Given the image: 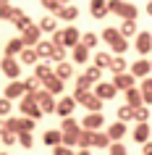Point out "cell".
<instances>
[{"instance_id":"52","label":"cell","mask_w":152,"mask_h":155,"mask_svg":"<svg viewBox=\"0 0 152 155\" xmlns=\"http://www.w3.org/2000/svg\"><path fill=\"white\" fill-rule=\"evenodd\" d=\"M53 155H73L71 147H66V145H55L53 147Z\"/></svg>"},{"instance_id":"22","label":"cell","mask_w":152,"mask_h":155,"mask_svg":"<svg viewBox=\"0 0 152 155\" xmlns=\"http://www.w3.org/2000/svg\"><path fill=\"white\" fill-rule=\"evenodd\" d=\"M34 53H37V58L40 61H50V55H53V42H37L34 45Z\"/></svg>"},{"instance_id":"57","label":"cell","mask_w":152,"mask_h":155,"mask_svg":"<svg viewBox=\"0 0 152 155\" xmlns=\"http://www.w3.org/2000/svg\"><path fill=\"white\" fill-rule=\"evenodd\" d=\"M8 8H11L8 3H0V18H5V16H8Z\"/></svg>"},{"instance_id":"11","label":"cell","mask_w":152,"mask_h":155,"mask_svg":"<svg viewBox=\"0 0 152 155\" xmlns=\"http://www.w3.org/2000/svg\"><path fill=\"white\" fill-rule=\"evenodd\" d=\"M134 48L139 50L142 55H147V53L152 50V34H150V32H139V34H136V42H134Z\"/></svg>"},{"instance_id":"12","label":"cell","mask_w":152,"mask_h":155,"mask_svg":"<svg viewBox=\"0 0 152 155\" xmlns=\"http://www.w3.org/2000/svg\"><path fill=\"white\" fill-rule=\"evenodd\" d=\"M55 16L60 18V21H76L79 8H76V5H71V3H66V5H60V8L55 11Z\"/></svg>"},{"instance_id":"18","label":"cell","mask_w":152,"mask_h":155,"mask_svg":"<svg viewBox=\"0 0 152 155\" xmlns=\"http://www.w3.org/2000/svg\"><path fill=\"white\" fill-rule=\"evenodd\" d=\"M34 76H37L40 82L50 79V76H53V66H50L47 61H37V63H34Z\"/></svg>"},{"instance_id":"33","label":"cell","mask_w":152,"mask_h":155,"mask_svg":"<svg viewBox=\"0 0 152 155\" xmlns=\"http://www.w3.org/2000/svg\"><path fill=\"white\" fill-rule=\"evenodd\" d=\"M131 118H134L136 124L147 121V118H150V108H147V105H136L134 110H131Z\"/></svg>"},{"instance_id":"35","label":"cell","mask_w":152,"mask_h":155,"mask_svg":"<svg viewBox=\"0 0 152 155\" xmlns=\"http://www.w3.org/2000/svg\"><path fill=\"white\" fill-rule=\"evenodd\" d=\"M21 84H24V95H32V92H37L42 87V82L37 79V76H29V79H24Z\"/></svg>"},{"instance_id":"2","label":"cell","mask_w":152,"mask_h":155,"mask_svg":"<svg viewBox=\"0 0 152 155\" xmlns=\"http://www.w3.org/2000/svg\"><path fill=\"white\" fill-rule=\"evenodd\" d=\"M32 97H34V103H37V108H40L42 113H53V110H55V97H53L50 92L37 90V92H32Z\"/></svg>"},{"instance_id":"37","label":"cell","mask_w":152,"mask_h":155,"mask_svg":"<svg viewBox=\"0 0 152 155\" xmlns=\"http://www.w3.org/2000/svg\"><path fill=\"white\" fill-rule=\"evenodd\" d=\"M102 40L108 42V48H110L113 42H118V40H121L118 29H113V26H105V29H102Z\"/></svg>"},{"instance_id":"25","label":"cell","mask_w":152,"mask_h":155,"mask_svg":"<svg viewBox=\"0 0 152 155\" xmlns=\"http://www.w3.org/2000/svg\"><path fill=\"white\" fill-rule=\"evenodd\" d=\"M21 50H24V42H21V37H13V40H8V45H5V55H8V58H16Z\"/></svg>"},{"instance_id":"29","label":"cell","mask_w":152,"mask_h":155,"mask_svg":"<svg viewBox=\"0 0 152 155\" xmlns=\"http://www.w3.org/2000/svg\"><path fill=\"white\" fill-rule=\"evenodd\" d=\"M42 142H45L47 147L60 145V129H47V131H45V137H42Z\"/></svg>"},{"instance_id":"49","label":"cell","mask_w":152,"mask_h":155,"mask_svg":"<svg viewBox=\"0 0 152 155\" xmlns=\"http://www.w3.org/2000/svg\"><path fill=\"white\" fill-rule=\"evenodd\" d=\"M40 3H42V8H45V11H53V13L60 8V3H58V0H40Z\"/></svg>"},{"instance_id":"19","label":"cell","mask_w":152,"mask_h":155,"mask_svg":"<svg viewBox=\"0 0 152 155\" xmlns=\"http://www.w3.org/2000/svg\"><path fill=\"white\" fill-rule=\"evenodd\" d=\"M24 95V84L18 82V79H11V84L5 87V92H3V97H8V100H16Z\"/></svg>"},{"instance_id":"34","label":"cell","mask_w":152,"mask_h":155,"mask_svg":"<svg viewBox=\"0 0 152 155\" xmlns=\"http://www.w3.org/2000/svg\"><path fill=\"white\" fill-rule=\"evenodd\" d=\"M108 145H110V139H108V134H105L102 129L95 131V139H92V147H100V150H108Z\"/></svg>"},{"instance_id":"5","label":"cell","mask_w":152,"mask_h":155,"mask_svg":"<svg viewBox=\"0 0 152 155\" xmlns=\"http://www.w3.org/2000/svg\"><path fill=\"white\" fill-rule=\"evenodd\" d=\"M40 40H42V32H40L37 24H29L26 29H21V42H24V48H34Z\"/></svg>"},{"instance_id":"38","label":"cell","mask_w":152,"mask_h":155,"mask_svg":"<svg viewBox=\"0 0 152 155\" xmlns=\"http://www.w3.org/2000/svg\"><path fill=\"white\" fill-rule=\"evenodd\" d=\"M84 76H87V82H89V84H95V82H100V76H102V68H97V66H87Z\"/></svg>"},{"instance_id":"40","label":"cell","mask_w":152,"mask_h":155,"mask_svg":"<svg viewBox=\"0 0 152 155\" xmlns=\"http://www.w3.org/2000/svg\"><path fill=\"white\" fill-rule=\"evenodd\" d=\"M97 40H100V37H97L95 32H87V34H81V37H79V42L84 45V48H89V50L97 45Z\"/></svg>"},{"instance_id":"56","label":"cell","mask_w":152,"mask_h":155,"mask_svg":"<svg viewBox=\"0 0 152 155\" xmlns=\"http://www.w3.org/2000/svg\"><path fill=\"white\" fill-rule=\"evenodd\" d=\"M142 150H144L142 155H152V142H150V139H147V142H142Z\"/></svg>"},{"instance_id":"27","label":"cell","mask_w":152,"mask_h":155,"mask_svg":"<svg viewBox=\"0 0 152 155\" xmlns=\"http://www.w3.org/2000/svg\"><path fill=\"white\" fill-rule=\"evenodd\" d=\"M134 139H136V142H139V145L150 139V124H147V121L136 124V129H134Z\"/></svg>"},{"instance_id":"15","label":"cell","mask_w":152,"mask_h":155,"mask_svg":"<svg viewBox=\"0 0 152 155\" xmlns=\"http://www.w3.org/2000/svg\"><path fill=\"white\" fill-rule=\"evenodd\" d=\"M63 32V48H73V45H79V29L76 26H66V29H60Z\"/></svg>"},{"instance_id":"48","label":"cell","mask_w":152,"mask_h":155,"mask_svg":"<svg viewBox=\"0 0 152 155\" xmlns=\"http://www.w3.org/2000/svg\"><path fill=\"white\" fill-rule=\"evenodd\" d=\"M21 16H24V11H18V8H8V16H5V18H8L11 24H16Z\"/></svg>"},{"instance_id":"54","label":"cell","mask_w":152,"mask_h":155,"mask_svg":"<svg viewBox=\"0 0 152 155\" xmlns=\"http://www.w3.org/2000/svg\"><path fill=\"white\" fill-rule=\"evenodd\" d=\"M76 87H81V90H89L92 84H89V82H87V76L81 74V76H76Z\"/></svg>"},{"instance_id":"8","label":"cell","mask_w":152,"mask_h":155,"mask_svg":"<svg viewBox=\"0 0 152 155\" xmlns=\"http://www.w3.org/2000/svg\"><path fill=\"white\" fill-rule=\"evenodd\" d=\"M73 108H76L73 97H71V95H66V97L55 100V110H53V113H58L60 118H66V116H71V113H73Z\"/></svg>"},{"instance_id":"46","label":"cell","mask_w":152,"mask_h":155,"mask_svg":"<svg viewBox=\"0 0 152 155\" xmlns=\"http://www.w3.org/2000/svg\"><path fill=\"white\" fill-rule=\"evenodd\" d=\"M131 110H134L131 105H121V108H118V121H123V124L131 121Z\"/></svg>"},{"instance_id":"47","label":"cell","mask_w":152,"mask_h":155,"mask_svg":"<svg viewBox=\"0 0 152 155\" xmlns=\"http://www.w3.org/2000/svg\"><path fill=\"white\" fill-rule=\"evenodd\" d=\"M89 95H92L89 90H81V87H76V92H73L71 97H73V103H84V100H87Z\"/></svg>"},{"instance_id":"1","label":"cell","mask_w":152,"mask_h":155,"mask_svg":"<svg viewBox=\"0 0 152 155\" xmlns=\"http://www.w3.org/2000/svg\"><path fill=\"white\" fill-rule=\"evenodd\" d=\"M108 13H115V16L121 18H134L136 21V5H131V3H126V0H108Z\"/></svg>"},{"instance_id":"42","label":"cell","mask_w":152,"mask_h":155,"mask_svg":"<svg viewBox=\"0 0 152 155\" xmlns=\"http://www.w3.org/2000/svg\"><path fill=\"white\" fill-rule=\"evenodd\" d=\"M81 126H79V121L76 118H71V116H66L63 118V126H60V131H79Z\"/></svg>"},{"instance_id":"28","label":"cell","mask_w":152,"mask_h":155,"mask_svg":"<svg viewBox=\"0 0 152 155\" xmlns=\"http://www.w3.org/2000/svg\"><path fill=\"white\" fill-rule=\"evenodd\" d=\"M118 34H121V37H126V40H128V37H134V34H136V21H134V18H123Z\"/></svg>"},{"instance_id":"4","label":"cell","mask_w":152,"mask_h":155,"mask_svg":"<svg viewBox=\"0 0 152 155\" xmlns=\"http://www.w3.org/2000/svg\"><path fill=\"white\" fill-rule=\"evenodd\" d=\"M0 71H3V76H8V79H18V76H21V63H18L16 58L3 55V61H0Z\"/></svg>"},{"instance_id":"53","label":"cell","mask_w":152,"mask_h":155,"mask_svg":"<svg viewBox=\"0 0 152 155\" xmlns=\"http://www.w3.org/2000/svg\"><path fill=\"white\" fill-rule=\"evenodd\" d=\"M29 24H34V21H32V18H29V16H26V13H24V16H21V18H18V21H16V29H18V32H21V29H26V26H29Z\"/></svg>"},{"instance_id":"30","label":"cell","mask_w":152,"mask_h":155,"mask_svg":"<svg viewBox=\"0 0 152 155\" xmlns=\"http://www.w3.org/2000/svg\"><path fill=\"white\" fill-rule=\"evenodd\" d=\"M37 26H40V32H50V34H53L58 29V18L55 16H42V21Z\"/></svg>"},{"instance_id":"16","label":"cell","mask_w":152,"mask_h":155,"mask_svg":"<svg viewBox=\"0 0 152 155\" xmlns=\"http://www.w3.org/2000/svg\"><path fill=\"white\" fill-rule=\"evenodd\" d=\"M150 68H152L150 61L142 55L136 63H131V76H142V79H144V76H150Z\"/></svg>"},{"instance_id":"51","label":"cell","mask_w":152,"mask_h":155,"mask_svg":"<svg viewBox=\"0 0 152 155\" xmlns=\"http://www.w3.org/2000/svg\"><path fill=\"white\" fill-rule=\"evenodd\" d=\"M3 129L16 131V129H18V118H11V116H5V124H3Z\"/></svg>"},{"instance_id":"24","label":"cell","mask_w":152,"mask_h":155,"mask_svg":"<svg viewBox=\"0 0 152 155\" xmlns=\"http://www.w3.org/2000/svg\"><path fill=\"white\" fill-rule=\"evenodd\" d=\"M92 139H95V131H89V129H79V137H76V147L87 150V147H92Z\"/></svg>"},{"instance_id":"10","label":"cell","mask_w":152,"mask_h":155,"mask_svg":"<svg viewBox=\"0 0 152 155\" xmlns=\"http://www.w3.org/2000/svg\"><path fill=\"white\" fill-rule=\"evenodd\" d=\"M105 134H108V139H110V142H121V139L126 137V124H123V121H115V124H110Z\"/></svg>"},{"instance_id":"61","label":"cell","mask_w":152,"mask_h":155,"mask_svg":"<svg viewBox=\"0 0 152 155\" xmlns=\"http://www.w3.org/2000/svg\"><path fill=\"white\" fill-rule=\"evenodd\" d=\"M0 155H8V153H0Z\"/></svg>"},{"instance_id":"20","label":"cell","mask_w":152,"mask_h":155,"mask_svg":"<svg viewBox=\"0 0 152 155\" xmlns=\"http://www.w3.org/2000/svg\"><path fill=\"white\" fill-rule=\"evenodd\" d=\"M136 90H139V95H142V103H144V105H150V103H152V79H150V76H144L142 84H139Z\"/></svg>"},{"instance_id":"7","label":"cell","mask_w":152,"mask_h":155,"mask_svg":"<svg viewBox=\"0 0 152 155\" xmlns=\"http://www.w3.org/2000/svg\"><path fill=\"white\" fill-rule=\"evenodd\" d=\"M79 126H81V129H89V131H100L105 126V116L100 113V110H97V113H87Z\"/></svg>"},{"instance_id":"32","label":"cell","mask_w":152,"mask_h":155,"mask_svg":"<svg viewBox=\"0 0 152 155\" xmlns=\"http://www.w3.org/2000/svg\"><path fill=\"white\" fill-rule=\"evenodd\" d=\"M81 105L87 108V113H97V110H100V108H102V100H100V97H95V95H89V97L84 100V103H81Z\"/></svg>"},{"instance_id":"44","label":"cell","mask_w":152,"mask_h":155,"mask_svg":"<svg viewBox=\"0 0 152 155\" xmlns=\"http://www.w3.org/2000/svg\"><path fill=\"white\" fill-rule=\"evenodd\" d=\"M108 155H128V150L121 145V142H110V145H108Z\"/></svg>"},{"instance_id":"41","label":"cell","mask_w":152,"mask_h":155,"mask_svg":"<svg viewBox=\"0 0 152 155\" xmlns=\"http://www.w3.org/2000/svg\"><path fill=\"white\" fill-rule=\"evenodd\" d=\"M50 61H55V63H63V61H66V48H63V45H53V55H50Z\"/></svg>"},{"instance_id":"26","label":"cell","mask_w":152,"mask_h":155,"mask_svg":"<svg viewBox=\"0 0 152 155\" xmlns=\"http://www.w3.org/2000/svg\"><path fill=\"white\" fill-rule=\"evenodd\" d=\"M123 95H126V105H131V108L144 105V103H142V95H139V90H136V87H128V90H123Z\"/></svg>"},{"instance_id":"21","label":"cell","mask_w":152,"mask_h":155,"mask_svg":"<svg viewBox=\"0 0 152 155\" xmlns=\"http://www.w3.org/2000/svg\"><path fill=\"white\" fill-rule=\"evenodd\" d=\"M71 50H73V53H71V55H73V63L84 66V63H87V61H89V48H84L81 42H79V45H73Z\"/></svg>"},{"instance_id":"3","label":"cell","mask_w":152,"mask_h":155,"mask_svg":"<svg viewBox=\"0 0 152 155\" xmlns=\"http://www.w3.org/2000/svg\"><path fill=\"white\" fill-rule=\"evenodd\" d=\"M18 110H21V116H26V118H40L42 116V110L37 108V103H34V97L32 95H21V103H18Z\"/></svg>"},{"instance_id":"6","label":"cell","mask_w":152,"mask_h":155,"mask_svg":"<svg viewBox=\"0 0 152 155\" xmlns=\"http://www.w3.org/2000/svg\"><path fill=\"white\" fill-rule=\"evenodd\" d=\"M110 84H113L118 92H123V90H128V87H136V76H131V71H121V74L113 76Z\"/></svg>"},{"instance_id":"60","label":"cell","mask_w":152,"mask_h":155,"mask_svg":"<svg viewBox=\"0 0 152 155\" xmlns=\"http://www.w3.org/2000/svg\"><path fill=\"white\" fill-rule=\"evenodd\" d=\"M0 3H11V0H0Z\"/></svg>"},{"instance_id":"58","label":"cell","mask_w":152,"mask_h":155,"mask_svg":"<svg viewBox=\"0 0 152 155\" xmlns=\"http://www.w3.org/2000/svg\"><path fill=\"white\" fill-rule=\"evenodd\" d=\"M73 155H92L89 150H73Z\"/></svg>"},{"instance_id":"31","label":"cell","mask_w":152,"mask_h":155,"mask_svg":"<svg viewBox=\"0 0 152 155\" xmlns=\"http://www.w3.org/2000/svg\"><path fill=\"white\" fill-rule=\"evenodd\" d=\"M126 61H123V58L121 55H110V63H108V68H110L113 74H121V71H126Z\"/></svg>"},{"instance_id":"13","label":"cell","mask_w":152,"mask_h":155,"mask_svg":"<svg viewBox=\"0 0 152 155\" xmlns=\"http://www.w3.org/2000/svg\"><path fill=\"white\" fill-rule=\"evenodd\" d=\"M53 76H58L60 82H68L73 76V66L68 63V61H63V63H55V68H53Z\"/></svg>"},{"instance_id":"17","label":"cell","mask_w":152,"mask_h":155,"mask_svg":"<svg viewBox=\"0 0 152 155\" xmlns=\"http://www.w3.org/2000/svg\"><path fill=\"white\" fill-rule=\"evenodd\" d=\"M89 13L95 18H105L108 16V0H89Z\"/></svg>"},{"instance_id":"59","label":"cell","mask_w":152,"mask_h":155,"mask_svg":"<svg viewBox=\"0 0 152 155\" xmlns=\"http://www.w3.org/2000/svg\"><path fill=\"white\" fill-rule=\"evenodd\" d=\"M58 3H60V5H66V3H71V0H58Z\"/></svg>"},{"instance_id":"45","label":"cell","mask_w":152,"mask_h":155,"mask_svg":"<svg viewBox=\"0 0 152 155\" xmlns=\"http://www.w3.org/2000/svg\"><path fill=\"white\" fill-rule=\"evenodd\" d=\"M108 63H110V53H97L95 55V66L97 68H108Z\"/></svg>"},{"instance_id":"50","label":"cell","mask_w":152,"mask_h":155,"mask_svg":"<svg viewBox=\"0 0 152 155\" xmlns=\"http://www.w3.org/2000/svg\"><path fill=\"white\" fill-rule=\"evenodd\" d=\"M11 108H13V105H11V100H8V97H0V116H8V113H11Z\"/></svg>"},{"instance_id":"55","label":"cell","mask_w":152,"mask_h":155,"mask_svg":"<svg viewBox=\"0 0 152 155\" xmlns=\"http://www.w3.org/2000/svg\"><path fill=\"white\" fill-rule=\"evenodd\" d=\"M53 45H63V32H60V29L53 32Z\"/></svg>"},{"instance_id":"39","label":"cell","mask_w":152,"mask_h":155,"mask_svg":"<svg viewBox=\"0 0 152 155\" xmlns=\"http://www.w3.org/2000/svg\"><path fill=\"white\" fill-rule=\"evenodd\" d=\"M34 126H37V121H34V118H26V116H21V118H18V129H16V134H18V131H34Z\"/></svg>"},{"instance_id":"14","label":"cell","mask_w":152,"mask_h":155,"mask_svg":"<svg viewBox=\"0 0 152 155\" xmlns=\"http://www.w3.org/2000/svg\"><path fill=\"white\" fill-rule=\"evenodd\" d=\"M42 84H45V92H50L53 97H55V95H63V90H66V82H60L58 76H50V79H45Z\"/></svg>"},{"instance_id":"43","label":"cell","mask_w":152,"mask_h":155,"mask_svg":"<svg viewBox=\"0 0 152 155\" xmlns=\"http://www.w3.org/2000/svg\"><path fill=\"white\" fill-rule=\"evenodd\" d=\"M110 50L115 53V55H121V53H126V50H128V40H126V37H121L118 42H113V45H110Z\"/></svg>"},{"instance_id":"36","label":"cell","mask_w":152,"mask_h":155,"mask_svg":"<svg viewBox=\"0 0 152 155\" xmlns=\"http://www.w3.org/2000/svg\"><path fill=\"white\" fill-rule=\"evenodd\" d=\"M16 139H18V145L24 147V150H32V145H34L32 131H18V134H16Z\"/></svg>"},{"instance_id":"9","label":"cell","mask_w":152,"mask_h":155,"mask_svg":"<svg viewBox=\"0 0 152 155\" xmlns=\"http://www.w3.org/2000/svg\"><path fill=\"white\" fill-rule=\"evenodd\" d=\"M115 95H118V90H115L110 82H95V97H100V100H113Z\"/></svg>"},{"instance_id":"23","label":"cell","mask_w":152,"mask_h":155,"mask_svg":"<svg viewBox=\"0 0 152 155\" xmlns=\"http://www.w3.org/2000/svg\"><path fill=\"white\" fill-rule=\"evenodd\" d=\"M37 61H40V58H37V53H34V48H24L21 53H18V63L21 66H34Z\"/></svg>"}]
</instances>
